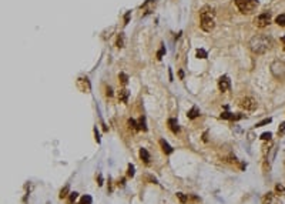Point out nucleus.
<instances>
[{"label": "nucleus", "mask_w": 285, "mask_h": 204, "mask_svg": "<svg viewBox=\"0 0 285 204\" xmlns=\"http://www.w3.org/2000/svg\"><path fill=\"white\" fill-rule=\"evenodd\" d=\"M248 46L251 49V52L255 54H264L272 47V40L265 34H257L250 40Z\"/></svg>", "instance_id": "1"}, {"label": "nucleus", "mask_w": 285, "mask_h": 204, "mask_svg": "<svg viewBox=\"0 0 285 204\" xmlns=\"http://www.w3.org/2000/svg\"><path fill=\"white\" fill-rule=\"evenodd\" d=\"M235 6L238 7L241 13H253L258 6V0H235Z\"/></svg>", "instance_id": "2"}, {"label": "nucleus", "mask_w": 285, "mask_h": 204, "mask_svg": "<svg viewBox=\"0 0 285 204\" xmlns=\"http://www.w3.org/2000/svg\"><path fill=\"white\" fill-rule=\"evenodd\" d=\"M271 73L274 74V77H277L279 80L285 79V63L279 61V60L274 61L271 64Z\"/></svg>", "instance_id": "3"}, {"label": "nucleus", "mask_w": 285, "mask_h": 204, "mask_svg": "<svg viewBox=\"0 0 285 204\" xmlns=\"http://www.w3.org/2000/svg\"><path fill=\"white\" fill-rule=\"evenodd\" d=\"M240 107L242 110H245V112H254V110H257L258 103L253 97H245V99H242L240 101Z\"/></svg>", "instance_id": "4"}, {"label": "nucleus", "mask_w": 285, "mask_h": 204, "mask_svg": "<svg viewBox=\"0 0 285 204\" xmlns=\"http://www.w3.org/2000/svg\"><path fill=\"white\" fill-rule=\"evenodd\" d=\"M269 23H271V14L269 13H261L254 20V24L257 27H261V29H262V27H267Z\"/></svg>", "instance_id": "5"}, {"label": "nucleus", "mask_w": 285, "mask_h": 204, "mask_svg": "<svg viewBox=\"0 0 285 204\" xmlns=\"http://www.w3.org/2000/svg\"><path fill=\"white\" fill-rule=\"evenodd\" d=\"M215 16V12L211 6H204L200 10V17L201 19H214Z\"/></svg>", "instance_id": "6"}, {"label": "nucleus", "mask_w": 285, "mask_h": 204, "mask_svg": "<svg viewBox=\"0 0 285 204\" xmlns=\"http://www.w3.org/2000/svg\"><path fill=\"white\" fill-rule=\"evenodd\" d=\"M200 26L204 32H211L215 26V23H214V19H201Z\"/></svg>", "instance_id": "7"}, {"label": "nucleus", "mask_w": 285, "mask_h": 204, "mask_svg": "<svg viewBox=\"0 0 285 204\" xmlns=\"http://www.w3.org/2000/svg\"><path fill=\"white\" fill-rule=\"evenodd\" d=\"M218 87H220L221 92H227L228 89H230V79H228L227 76L220 77V80H218Z\"/></svg>", "instance_id": "8"}, {"label": "nucleus", "mask_w": 285, "mask_h": 204, "mask_svg": "<svg viewBox=\"0 0 285 204\" xmlns=\"http://www.w3.org/2000/svg\"><path fill=\"white\" fill-rule=\"evenodd\" d=\"M160 146H161L162 152L165 153V154H171V153H173V147H171V146H170L168 143L164 140V138H161V140H160Z\"/></svg>", "instance_id": "9"}, {"label": "nucleus", "mask_w": 285, "mask_h": 204, "mask_svg": "<svg viewBox=\"0 0 285 204\" xmlns=\"http://www.w3.org/2000/svg\"><path fill=\"white\" fill-rule=\"evenodd\" d=\"M168 126H170V129H171V132H173V133H178V132H180V127H178V123H177V120H175V119H170L168 120Z\"/></svg>", "instance_id": "10"}, {"label": "nucleus", "mask_w": 285, "mask_h": 204, "mask_svg": "<svg viewBox=\"0 0 285 204\" xmlns=\"http://www.w3.org/2000/svg\"><path fill=\"white\" fill-rule=\"evenodd\" d=\"M127 99H128V90L121 89V90L118 92V100H120V101H123V103H126Z\"/></svg>", "instance_id": "11"}, {"label": "nucleus", "mask_w": 285, "mask_h": 204, "mask_svg": "<svg viewBox=\"0 0 285 204\" xmlns=\"http://www.w3.org/2000/svg\"><path fill=\"white\" fill-rule=\"evenodd\" d=\"M187 116H188V119L194 120V119H197V117L200 116V110H198L197 107H193V109H191V110L187 113Z\"/></svg>", "instance_id": "12"}, {"label": "nucleus", "mask_w": 285, "mask_h": 204, "mask_svg": "<svg viewBox=\"0 0 285 204\" xmlns=\"http://www.w3.org/2000/svg\"><path fill=\"white\" fill-rule=\"evenodd\" d=\"M140 157H141V160H144V163H147V164L150 163V153L145 149L140 150Z\"/></svg>", "instance_id": "13"}, {"label": "nucleus", "mask_w": 285, "mask_h": 204, "mask_svg": "<svg viewBox=\"0 0 285 204\" xmlns=\"http://www.w3.org/2000/svg\"><path fill=\"white\" fill-rule=\"evenodd\" d=\"M275 21H277V24H278V26L285 27V14H279L278 17L275 19Z\"/></svg>", "instance_id": "14"}, {"label": "nucleus", "mask_w": 285, "mask_h": 204, "mask_svg": "<svg viewBox=\"0 0 285 204\" xmlns=\"http://www.w3.org/2000/svg\"><path fill=\"white\" fill-rule=\"evenodd\" d=\"M197 57L198 59H207V52L202 50V49H198L197 50Z\"/></svg>", "instance_id": "15"}, {"label": "nucleus", "mask_w": 285, "mask_h": 204, "mask_svg": "<svg viewBox=\"0 0 285 204\" xmlns=\"http://www.w3.org/2000/svg\"><path fill=\"white\" fill-rule=\"evenodd\" d=\"M118 79H120V81H121L124 86L128 83V77H127V74H124V73H120V74H118Z\"/></svg>", "instance_id": "16"}, {"label": "nucleus", "mask_w": 285, "mask_h": 204, "mask_svg": "<svg viewBox=\"0 0 285 204\" xmlns=\"http://www.w3.org/2000/svg\"><path fill=\"white\" fill-rule=\"evenodd\" d=\"M221 119H224V120H233V119H234V114H231V113H228V112H224L222 114H221Z\"/></svg>", "instance_id": "17"}, {"label": "nucleus", "mask_w": 285, "mask_h": 204, "mask_svg": "<svg viewBox=\"0 0 285 204\" xmlns=\"http://www.w3.org/2000/svg\"><path fill=\"white\" fill-rule=\"evenodd\" d=\"M138 129H141V130H144V132L147 130V127H145V119H144V117H141L140 121H138Z\"/></svg>", "instance_id": "18"}, {"label": "nucleus", "mask_w": 285, "mask_h": 204, "mask_svg": "<svg viewBox=\"0 0 285 204\" xmlns=\"http://www.w3.org/2000/svg\"><path fill=\"white\" fill-rule=\"evenodd\" d=\"M67 193H69V186H66L64 188L60 191V198H66L67 197Z\"/></svg>", "instance_id": "19"}, {"label": "nucleus", "mask_w": 285, "mask_h": 204, "mask_svg": "<svg viewBox=\"0 0 285 204\" xmlns=\"http://www.w3.org/2000/svg\"><path fill=\"white\" fill-rule=\"evenodd\" d=\"M269 123H271V119H265V120H262V121H259V123H257L255 127H262V126L269 124Z\"/></svg>", "instance_id": "20"}, {"label": "nucleus", "mask_w": 285, "mask_h": 204, "mask_svg": "<svg viewBox=\"0 0 285 204\" xmlns=\"http://www.w3.org/2000/svg\"><path fill=\"white\" fill-rule=\"evenodd\" d=\"M271 137H272V134L269 132H268V133H262V134H261V140H271Z\"/></svg>", "instance_id": "21"}, {"label": "nucleus", "mask_w": 285, "mask_h": 204, "mask_svg": "<svg viewBox=\"0 0 285 204\" xmlns=\"http://www.w3.org/2000/svg\"><path fill=\"white\" fill-rule=\"evenodd\" d=\"M81 204H91V197L90 196H84L81 198Z\"/></svg>", "instance_id": "22"}, {"label": "nucleus", "mask_w": 285, "mask_h": 204, "mask_svg": "<svg viewBox=\"0 0 285 204\" xmlns=\"http://www.w3.org/2000/svg\"><path fill=\"white\" fill-rule=\"evenodd\" d=\"M127 176H128V177H133V176H134V166H133V164H130V166H128V171H127Z\"/></svg>", "instance_id": "23"}, {"label": "nucleus", "mask_w": 285, "mask_h": 204, "mask_svg": "<svg viewBox=\"0 0 285 204\" xmlns=\"http://www.w3.org/2000/svg\"><path fill=\"white\" fill-rule=\"evenodd\" d=\"M128 126H130V129H138V126H137V123H136V120H133V119L128 120Z\"/></svg>", "instance_id": "24"}, {"label": "nucleus", "mask_w": 285, "mask_h": 204, "mask_svg": "<svg viewBox=\"0 0 285 204\" xmlns=\"http://www.w3.org/2000/svg\"><path fill=\"white\" fill-rule=\"evenodd\" d=\"M164 53H165V47L162 46L161 49H160V50H158V53H157V59H158V60L161 59V57H162V54H164Z\"/></svg>", "instance_id": "25"}, {"label": "nucleus", "mask_w": 285, "mask_h": 204, "mask_svg": "<svg viewBox=\"0 0 285 204\" xmlns=\"http://www.w3.org/2000/svg\"><path fill=\"white\" fill-rule=\"evenodd\" d=\"M77 197H78V194L76 193V191H74V193H70V198H69V203H73V201H74V200H76Z\"/></svg>", "instance_id": "26"}, {"label": "nucleus", "mask_w": 285, "mask_h": 204, "mask_svg": "<svg viewBox=\"0 0 285 204\" xmlns=\"http://www.w3.org/2000/svg\"><path fill=\"white\" fill-rule=\"evenodd\" d=\"M123 43H124V37H123V34H120V36H118V40H117V46L123 47Z\"/></svg>", "instance_id": "27"}, {"label": "nucleus", "mask_w": 285, "mask_h": 204, "mask_svg": "<svg viewBox=\"0 0 285 204\" xmlns=\"http://www.w3.org/2000/svg\"><path fill=\"white\" fill-rule=\"evenodd\" d=\"M177 197L180 198V201H181V203H185V201H187V197H185L182 193H177Z\"/></svg>", "instance_id": "28"}, {"label": "nucleus", "mask_w": 285, "mask_h": 204, "mask_svg": "<svg viewBox=\"0 0 285 204\" xmlns=\"http://www.w3.org/2000/svg\"><path fill=\"white\" fill-rule=\"evenodd\" d=\"M285 132V121L282 123V124L279 126V129H278V134H282V133Z\"/></svg>", "instance_id": "29"}, {"label": "nucleus", "mask_w": 285, "mask_h": 204, "mask_svg": "<svg viewBox=\"0 0 285 204\" xmlns=\"http://www.w3.org/2000/svg\"><path fill=\"white\" fill-rule=\"evenodd\" d=\"M277 191L282 194V193H284V187H282V186H281V184H278V186H277Z\"/></svg>", "instance_id": "30"}, {"label": "nucleus", "mask_w": 285, "mask_h": 204, "mask_svg": "<svg viewBox=\"0 0 285 204\" xmlns=\"http://www.w3.org/2000/svg\"><path fill=\"white\" fill-rule=\"evenodd\" d=\"M244 117V114H234V119L233 120H240Z\"/></svg>", "instance_id": "31"}, {"label": "nucleus", "mask_w": 285, "mask_h": 204, "mask_svg": "<svg viewBox=\"0 0 285 204\" xmlns=\"http://www.w3.org/2000/svg\"><path fill=\"white\" fill-rule=\"evenodd\" d=\"M107 94H109V96H111V94H113V92H111V89H110V87L107 89Z\"/></svg>", "instance_id": "32"}, {"label": "nucleus", "mask_w": 285, "mask_h": 204, "mask_svg": "<svg viewBox=\"0 0 285 204\" xmlns=\"http://www.w3.org/2000/svg\"><path fill=\"white\" fill-rule=\"evenodd\" d=\"M281 41L284 43V47H285V36H284V37H281Z\"/></svg>", "instance_id": "33"}]
</instances>
